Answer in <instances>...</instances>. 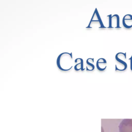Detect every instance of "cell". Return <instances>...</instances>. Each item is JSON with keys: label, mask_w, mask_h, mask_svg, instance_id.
I'll return each mask as SVG.
<instances>
[{"label": "cell", "mask_w": 132, "mask_h": 132, "mask_svg": "<svg viewBox=\"0 0 132 132\" xmlns=\"http://www.w3.org/2000/svg\"><path fill=\"white\" fill-rule=\"evenodd\" d=\"M57 64L62 71H69L73 67V58L71 53H62L59 55L57 59Z\"/></svg>", "instance_id": "obj_1"}, {"label": "cell", "mask_w": 132, "mask_h": 132, "mask_svg": "<svg viewBox=\"0 0 132 132\" xmlns=\"http://www.w3.org/2000/svg\"><path fill=\"white\" fill-rule=\"evenodd\" d=\"M97 9H95V11L92 15V18L90 21L88 26L86 28H105Z\"/></svg>", "instance_id": "obj_2"}, {"label": "cell", "mask_w": 132, "mask_h": 132, "mask_svg": "<svg viewBox=\"0 0 132 132\" xmlns=\"http://www.w3.org/2000/svg\"><path fill=\"white\" fill-rule=\"evenodd\" d=\"M120 132H132V119H124L119 126Z\"/></svg>", "instance_id": "obj_3"}, {"label": "cell", "mask_w": 132, "mask_h": 132, "mask_svg": "<svg viewBox=\"0 0 132 132\" xmlns=\"http://www.w3.org/2000/svg\"><path fill=\"white\" fill-rule=\"evenodd\" d=\"M109 28H121L120 26V18L119 15L114 14L111 15H109Z\"/></svg>", "instance_id": "obj_4"}, {"label": "cell", "mask_w": 132, "mask_h": 132, "mask_svg": "<svg viewBox=\"0 0 132 132\" xmlns=\"http://www.w3.org/2000/svg\"><path fill=\"white\" fill-rule=\"evenodd\" d=\"M123 24L125 28L132 27V15L129 14L125 15L123 18Z\"/></svg>", "instance_id": "obj_5"}, {"label": "cell", "mask_w": 132, "mask_h": 132, "mask_svg": "<svg viewBox=\"0 0 132 132\" xmlns=\"http://www.w3.org/2000/svg\"><path fill=\"white\" fill-rule=\"evenodd\" d=\"M107 63L105 59L103 58H99L96 62V67L97 69L100 71H104L107 68Z\"/></svg>", "instance_id": "obj_6"}, {"label": "cell", "mask_w": 132, "mask_h": 132, "mask_svg": "<svg viewBox=\"0 0 132 132\" xmlns=\"http://www.w3.org/2000/svg\"><path fill=\"white\" fill-rule=\"evenodd\" d=\"M127 67V64L126 62L116 60V63L115 64V69L116 71H124L126 69Z\"/></svg>", "instance_id": "obj_7"}, {"label": "cell", "mask_w": 132, "mask_h": 132, "mask_svg": "<svg viewBox=\"0 0 132 132\" xmlns=\"http://www.w3.org/2000/svg\"><path fill=\"white\" fill-rule=\"evenodd\" d=\"M75 62L76 64L74 66V69L76 71L78 70H84V69L83 68V60L81 58H77L75 60Z\"/></svg>", "instance_id": "obj_8"}, {"label": "cell", "mask_w": 132, "mask_h": 132, "mask_svg": "<svg viewBox=\"0 0 132 132\" xmlns=\"http://www.w3.org/2000/svg\"><path fill=\"white\" fill-rule=\"evenodd\" d=\"M116 60H118L123 62H126V55L125 53L120 52L116 54Z\"/></svg>", "instance_id": "obj_9"}, {"label": "cell", "mask_w": 132, "mask_h": 132, "mask_svg": "<svg viewBox=\"0 0 132 132\" xmlns=\"http://www.w3.org/2000/svg\"><path fill=\"white\" fill-rule=\"evenodd\" d=\"M87 66H86V69L87 71H92L94 69V65L92 63H90L89 62H86Z\"/></svg>", "instance_id": "obj_10"}, {"label": "cell", "mask_w": 132, "mask_h": 132, "mask_svg": "<svg viewBox=\"0 0 132 132\" xmlns=\"http://www.w3.org/2000/svg\"><path fill=\"white\" fill-rule=\"evenodd\" d=\"M86 62L93 64V62H94V58H88V59H87Z\"/></svg>", "instance_id": "obj_11"}, {"label": "cell", "mask_w": 132, "mask_h": 132, "mask_svg": "<svg viewBox=\"0 0 132 132\" xmlns=\"http://www.w3.org/2000/svg\"><path fill=\"white\" fill-rule=\"evenodd\" d=\"M129 60H130V69L132 71V55L131 56V57L129 58Z\"/></svg>", "instance_id": "obj_12"}]
</instances>
